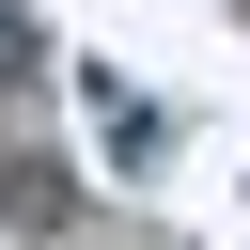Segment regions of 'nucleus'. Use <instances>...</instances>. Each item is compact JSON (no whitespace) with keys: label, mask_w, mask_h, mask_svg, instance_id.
I'll return each mask as SVG.
<instances>
[{"label":"nucleus","mask_w":250,"mask_h":250,"mask_svg":"<svg viewBox=\"0 0 250 250\" xmlns=\"http://www.w3.org/2000/svg\"><path fill=\"white\" fill-rule=\"evenodd\" d=\"M78 109L109 125V156H125V172H156V156H172V125H156V94H141V78H109V62H78Z\"/></svg>","instance_id":"nucleus-1"},{"label":"nucleus","mask_w":250,"mask_h":250,"mask_svg":"<svg viewBox=\"0 0 250 250\" xmlns=\"http://www.w3.org/2000/svg\"><path fill=\"white\" fill-rule=\"evenodd\" d=\"M0 219H16V234H62V219H78L62 156H0Z\"/></svg>","instance_id":"nucleus-2"},{"label":"nucleus","mask_w":250,"mask_h":250,"mask_svg":"<svg viewBox=\"0 0 250 250\" xmlns=\"http://www.w3.org/2000/svg\"><path fill=\"white\" fill-rule=\"evenodd\" d=\"M16 78H47V31H31V16L0 0V94H16Z\"/></svg>","instance_id":"nucleus-3"}]
</instances>
